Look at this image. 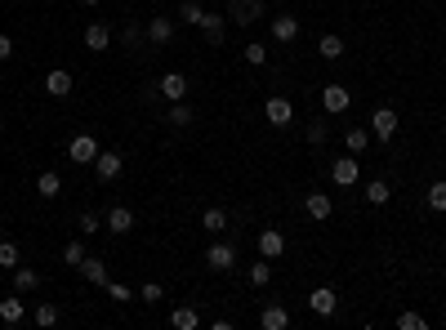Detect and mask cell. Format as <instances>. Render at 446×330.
Returning <instances> with one entry per match:
<instances>
[{"mask_svg":"<svg viewBox=\"0 0 446 330\" xmlns=\"http://www.w3.org/2000/svg\"><path fill=\"white\" fill-rule=\"evenodd\" d=\"M317 54H321V59H330V63H335L339 54H344V41H339V36H321V41H317Z\"/></svg>","mask_w":446,"mask_h":330,"instance_id":"obj_26","label":"cell"},{"mask_svg":"<svg viewBox=\"0 0 446 330\" xmlns=\"http://www.w3.org/2000/svg\"><path fill=\"white\" fill-rule=\"evenodd\" d=\"M259 326H263V330H286V326H290V313L272 304V308H263V313H259Z\"/></svg>","mask_w":446,"mask_h":330,"instance_id":"obj_17","label":"cell"},{"mask_svg":"<svg viewBox=\"0 0 446 330\" xmlns=\"http://www.w3.org/2000/svg\"><path fill=\"white\" fill-rule=\"evenodd\" d=\"M148 41L152 45H170V36H174V23H170V18L165 14H156V18H152V23H148Z\"/></svg>","mask_w":446,"mask_h":330,"instance_id":"obj_11","label":"cell"},{"mask_svg":"<svg viewBox=\"0 0 446 330\" xmlns=\"http://www.w3.org/2000/svg\"><path fill=\"white\" fill-rule=\"evenodd\" d=\"M45 94H54V99H68V94H72V76H68L63 68H54L50 76H45Z\"/></svg>","mask_w":446,"mask_h":330,"instance_id":"obj_13","label":"cell"},{"mask_svg":"<svg viewBox=\"0 0 446 330\" xmlns=\"http://www.w3.org/2000/svg\"><path fill=\"white\" fill-rule=\"evenodd\" d=\"M108 228H112V232H130V228H134V210H125V205H112V210H108Z\"/></svg>","mask_w":446,"mask_h":330,"instance_id":"obj_18","label":"cell"},{"mask_svg":"<svg viewBox=\"0 0 446 330\" xmlns=\"http://www.w3.org/2000/svg\"><path fill=\"white\" fill-rule=\"evenodd\" d=\"M201 228H205V232H223V228H227V214L219 210V205H210V210L201 214Z\"/></svg>","mask_w":446,"mask_h":330,"instance_id":"obj_25","label":"cell"},{"mask_svg":"<svg viewBox=\"0 0 446 330\" xmlns=\"http://www.w3.org/2000/svg\"><path fill=\"white\" fill-rule=\"evenodd\" d=\"M201 32H205V41H210V45H223V14H205L201 18Z\"/></svg>","mask_w":446,"mask_h":330,"instance_id":"obj_21","label":"cell"},{"mask_svg":"<svg viewBox=\"0 0 446 330\" xmlns=\"http://www.w3.org/2000/svg\"><path fill=\"white\" fill-rule=\"evenodd\" d=\"M371 134L379 138V143H388V138L397 134V112L393 107H375L371 112Z\"/></svg>","mask_w":446,"mask_h":330,"instance_id":"obj_2","label":"cell"},{"mask_svg":"<svg viewBox=\"0 0 446 330\" xmlns=\"http://www.w3.org/2000/svg\"><path fill=\"white\" fill-rule=\"evenodd\" d=\"M14 286L23 290V295H32V290H41V272H32V268H14Z\"/></svg>","mask_w":446,"mask_h":330,"instance_id":"obj_23","label":"cell"},{"mask_svg":"<svg viewBox=\"0 0 446 330\" xmlns=\"http://www.w3.org/2000/svg\"><path fill=\"white\" fill-rule=\"evenodd\" d=\"M121 165H125V161H121L116 152H99V161H94V169H99V178H103V183H112V178L121 174Z\"/></svg>","mask_w":446,"mask_h":330,"instance_id":"obj_15","label":"cell"},{"mask_svg":"<svg viewBox=\"0 0 446 330\" xmlns=\"http://www.w3.org/2000/svg\"><path fill=\"white\" fill-rule=\"evenodd\" d=\"M108 295L116 299V304H130V299H134V290H130V286H121V281H108Z\"/></svg>","mask_w":446,"mask_h":330,"instance_id":"obj_36","label":"cell"},{"mask_svg":"<svg viewBox=\"0 0 446 330\" xmlns=\"http://www.w3.org/2000/svg\"><path fill=\"white\" fill-rule=\"evenodd\" d=\"M227 14H232V23H241V27H250L254 18L263 14V0H232L227 5Z\"/></svg>","mask_w":446,"mask_h":330,"instance_id":"obj_4","label":"cell"},{"mask_svg":"<svg viewBox=\"0 0 446 330\" xmlns=\"http://www.w3.org/2000/svg\"><path fill=\"white\" fill-rule=\"evenodd\" d=\"M161 94H165L170 103H183L187 99V76L183 72H165V76H161Z\"/></svg>","mask_w":446,"mask_h":330,"instance_id":"obj_5","label":"cell"},{"mask_svg":"<svg viewBox=\"0 0 446 330\" xmlns=\"http://www.w3.org/2000/svg\"><path fill=\"white\" fill-rule=\"evenodd\" d=\"M81 5H99V0H81Z\"/></svg>","mask_w":446,"mask_h":330,"instance_id":"obj_44","label":"cell"},{"mask_svg":"<svg viewBox=\"0 0 446 330\" xmlns=\"http://www.w3.org/2000/svg\"><path fill=\"white\" fill-rule=\"evenodd\" d=\"M90 232H99V214H81V237H90Z\"/></svg>","mask_w":446,"mask_h":330,"instance_id":"obj_41","label":"cell"},{"mask_svg":"<svg viewBox=\"0 0 446 330\" xmlns=\"http://www.w3.org/2000/svg\"><path fill=\"white\" fill-rule=\"evenodd\" d=\"M36 326H45V330L59 326V308H54V304H41V308H36Z\"/></svg>","mask_w":446,"mask_h":330,"instance_id":"obj_31","label":"cell"},{"mask_svg":"<svg viewBox=\"0 0 446 330\" xmlns=\"http://www.w3.org/2000/svg\"><path fill=\"white\" fill-rule=\"evenodd\" d=\"M121 41H125V45H139V41H143V32H139V27H125V36H121Z\"/></svg>","mask_w":446,"mask_h":330,"instance_id":"obj_43","label":"cell"},{"mask_svg":"<svg viewBox=\"0 0 446 330\" xmlns=\"http://www.w3.org/2000/svg\"><path fill=\"white\" fill-rule=\"evenodd\" d=\"M63 263H72V268H81V263H85V246H81V241H68V246H63Z\"/></svg>","mask_w":446,"mask_h":330,"instance_id":"obj_29","label":"cell"},{"mask_svg":"<svg viewBox=\"0 0 446 330\" xmlns=\"http://www.w3.org/2000/svg\"><path fill=\"white\" fill-rule=\"evenodd\" d=\"M187 121H192L187 103H174V107H170V125H187Z\"/></svg>","mask_w":446,"mask_h":330,"instance_id":"obj_37","label":"cell"},{"mask_svg":"<svg viewBox=\"0 0 446 330\" xmlns=\"http://www.w3.org/2000/svg\"><path fill=\"white\" fill-rule=\"evenodd\" d=\"M272 36H277L281 45L299 41V23H295V18H290V14H277V18H272Z\"/></svg>","mask_w":446,"mask_h":330,"instance_id":"obj_12","label":"cell"},{"mask_svg":"<svg viewBox=\"0 0 446 330\" xmlns=\"http://www.w3.org/2000/svg\"><path fill=\"white\" fill-rule=\"evenodd\" d=\"M81 277L90 281V286H108V263H103V259H90V254H85V263H81Z\"/></svg>","mask_w":446,"mask_h":330,"instance_id":"obj_14","label":"cell"},{"mask_svg":"<svg viewBox=\"0 0 446 330\" xmlns=\"http://www.w3.org/2000/svg\"><path fill=\"white\" fill-rule=\"evenodd\" d=\"M27 317V308H23V299H0V322H9V326H18Z\"/></svg>","mask_w":446,"mask_h":330,"instance_id":"obj_22","label":"cell"},{"mask_svg":"<svg viewBox=\"0 0 446 330\" xmlns=\"http://www.w3.org/2000/svg\"><path fill=\"white\" fill-rule=\"evenodd\" d=\"M303 210H308V219H330V196L326 192H308Z\"/></svg>","mask_w":446,"mask_h":330,"instance_id":"obj_19","label":"cell"},{"mask_svg":"<svg viewBox=\"0 0 446 330\" xmlns=\"http://www.w3.org/2000/svg\"><path fill=\"white\" fill-rule=\"evenodd\" d=\"M179 14H183V18H187V23H196V27H201V18H205V9H201V5H196V0H183V9H179Z\"/></svg>","mask_w":446,"mask_h":330,"instance_id":"obj_35","label":"cell"},{"mask_svg":"<svg viewBox=\"0 0 446 330\" xmlns=\"http://www.w3.org/2000/svg\"><path fill=\"white\" fill-rule=\"evenodd\" d=\"M205 263H210L214 272H227V268L236 263V250H232V246H223V241H214V246L205 250Z\"/></svg>","mask_w":446,"mask_h":330,"instance_id":"obj_8","label":"cell"},{"mask_svg":"<svg viewBox=\"0 0 446 330\" xmlns=\"http://www.w3.org/2000/svg\"><path fill=\"white\" fill-rule=\"evenodd\" d=\"M335 304H339V299H335V290H330V286H317V290L308 295V308H312L317 317H330V313H335Z\"/></svg>","mask_w":446,"mask_h":330,"instance_id":"obj_9","label":"cell"},{"mask_svg":"<svg viewBox=\"0 0 446 330\" xmlns=\"http://www.w3.org/2000/svg\"><path fill=\"white\" fill-rule=\"evenodd\" d=\"M263 116H268V125H290V121H295V107H290L286 99H268L263 103Z\"/></svg>","mask_w":446,"mask_h":330,"instance_id":"obj_7","label":"cell"},{"mask_svg":"<svg viewBox=\"0 0 446 330\" xmlns=\"http://www.w3.org/2000/svg\"><path fill=\"white\" fill-rule=\"evenodd\" d=\"M0 237H5V223H0Z\"/></svg>","mask_w":446,"mask_h":330,"instance_id":"obj_45","label":"cell"},{"mask_svg":"<svg viewBox=\"0 0 446 330\" xmlns=\"http://www.w3.org/2000/svg\"><path fill=\"white\" fill-rule=\"evenodd\" d=\"M348 103H353V94H348L344 85H326V90H321V107H326L330 116H339V112H348Z\"/></svg>","mask_w":446,"mask_h":330,"instance_id":"obj_3","label":"cell"},{"mask_svg":"<svg viewBox=\"0 0 446 330\" xmlns=\"http://www.w3.org/2000/svg\"><path fill=\"white\" fill-rule=\"evenodd\" d=\"M18 259H23V254H18V246L0 237V268H18Z\"/></svg>","mask_w":446,"mask_h":330,"instance_id":"obj_28","label":"cell"},{"mask_svg":"<svg viewBox=\"0 0 446 330\" xmlns=\"http://www.w3.org/2000/svg\"><path fill=\"white\" fill-rule=\"evenodd\" d=\"M397 326H402V330H424L429 322H424L420 313H402V317H397Z\"/></svg>","mask_w":446,"mask_h":330,"instance_id":"obj_38","label":"cell"},{"mask_svg":"<svg viewBox=\"0 0 446 330\" xmlns=\"http://www.w3.org/2000/svg\"><path fill=\"white\" fill-rule=\"evenodd\" d=\"M344 143H348V152H353V156H357V152H366V130H362V125H353Z\"/></svg>","mask_w":446,"mask_h":330,"instance_id":"obj_30","label":"cell"},{"mask_svg":"<svg viewBox=\"0 0 446 330\" xmlns=\"http://www.w3.org/2000/svg\"><path fill=\"white\" fill-rule=\"evenodd\" d=\"M161 295H165V290H161V286H156V281H148V286H143V290H139V299H148V304H156V299H161Z\"/></svg>","mask_w":446,"mask_h":330,"instance_id":"obj_40","label":"cell"},{"mask_svg":"<svg viewBox=\"0 0 446 330\" xmlns=\"http://www.w3.org/2000/svg\"><path fill=\"white\" fill-rule=\"evenodd\" d=\"M429 210H438V214L446 210V183H433L429 187Z\"/></svg>","mask_w":446,"mask_h":330,"instance_id":"obj_33","label":"cell"},{"mask_svg":"<svg viewBox=\"0 0 446 330\" xmlns=\"http://www.w3.org/2000/svg\"><path fill=\"white\" fill-rule=\"evenodd\" d=\"M68 156L76 165H94V161H99V143H94V134H76L68 143Z\"/></svg>","mask_w":446,"mask_h":330,"instance_id":"obj_1","label":"cell"},{"mask_svg":"<svg viewBox=\"0 0 446 330\" xmlns=\"http://www.w3.org/2000/svg\"><path fill=\"white\" fill-rule=\"evenodd\" d=\"M36 192H41V196H45V201H54V196H59V192H63V178H59V174H54V169H45V174H41V178H36Z\"/></svg>","mask_w":446,"mask_h":330,"instance_id":"obj_20","label":"cell"},{"mask_svg":"<svg viewBox=\"0 0 446 330\" xmlns=\"http://www.w3.org/2000/svg\"><path fill=\"white\" fill-rule=\"evenodd\" d=\"M245 63H254V68H263V63H268V50H263L259 41H250V45H245Z\"/></svg>","mask_w":446,"mask_h":330,"instance_id":"obj_32","label":"cell"},{"mask_svg":"<svg viewBox=\"0 0 446 330\" xmlns=\"http://www.w3.org/2000/svg\"><path fill=\"white\" fill-rule=\"evenodd\" d=\"M357 174H362V169H357V156H339L335 165H330V178H335L339 187H348V183H357Z\"/></svg>","mask_w":446,"mask_h":330,"instance_id":"obj_10","label":"cell"},{"mask_svg":"<svg viewBox=\"0 0 446 330\" xmlns=\"http://www.w3.org/2000/svg\"><path fill=\"white\" fill-rule=\"evenodd\" d=\"M259 254L263 259H281V254H286V237H281L277 228H263L259 232Z\"/></svg>","mask_w":446,"mask_h":330,"instance_id":"obj_6","label":"cell"},{"mask_svg":"<svg viewBox=\"0 0 446 330\" xmlns=\"http://www.w3.org/2000/svg\"><path fill=\"white\" fill-rule=\"evenodd\" d=\"M112 45V32L103 23H94V27H85V50H94V54H103Z\"/></svg>","mask_w":446,"mask_h":330,"instance_id":"obj_16","label":"cell"},{"mask_svg":"<svg viewBox=\"0 0 446 330\" xmlns=\"http://www.w3.org/2000/svg\"><path fill=\"white\" fill-rule=\"evenodd\" d=\"M170 322H174L179 330H196V326H201V317H196V308H174Z\"/></svg>","mask_w":446,"mask_h":330,"instance_id":"obj_24","label":"cell"},{"mask_svg":"<svg viewBox=\"0 0 446 330\" xmlns=\"http://www.w3.org/2000/svg\"><path fill=\"white\" fill-rule=\"evenodd\" d=\"M268 281H272L268 263H250V286H268Z\"/></svg>","mask_w":446,"mask_h":330,"instance_id":"obj_34","label":"cell"},{"mask_svg":"<svg viewBox=\"0 0 446 330\" xmlns=\"http://www.w3.org/2000/svg\"><path fill=\"white\" fill-rule=\"evenodd\" d=\"M388 196H393V192H388L384 178H371V183H366V201H371V205H384Z\"/></svg>","mask_w":446,"mask_h":330,"instance_id":"obj_27","label":"cell"},{"mask_svg":"<svg viewBox=\"0 0 446 330\" xmlns=\"http://www.w3.org/2000/svg\"><path fill=\"white\" fill-rule=\"evenodd\" d=\"M9 54H14V41H9V36H5V32H0V63H5V59H9Z\"/></svg>","mask_w":446,"mask_h":330,"instance_id":"obj_42","label":"cell"},{"mask_svg":"<svg viewBox=\"0 0 446 330\" xmlns=\"http://www.w3.org/2000/svg\"><path fill=\"white\" fill-rule=\"evenodd\" d=\"M308 143H326V121H312L308 125Z\"/></svg>","mask_w":446,"mask_h":330,"instance_id":"obj_39","label":"cell"}]
</instances>
